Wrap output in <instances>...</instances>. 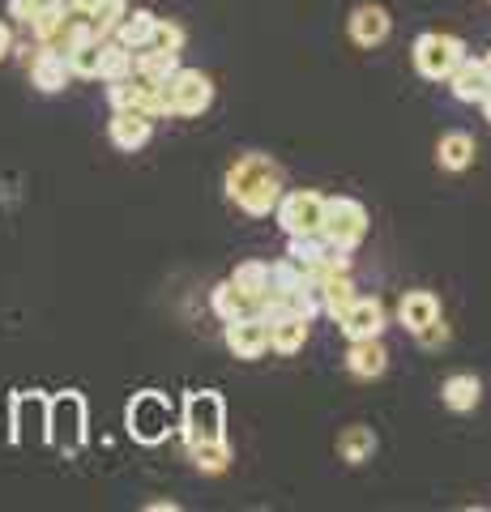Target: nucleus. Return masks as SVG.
I'll list each match as a JSON object with an SVG mask.
<instances>
[{
    "label": "nucleus",
    "mask_w": 491,
    "mask_h": 512,
    "mask_svg": "<svg viewBox=\"0 0 491 512\" xmlns=\"http://www.w3.org/2000/svg\"><path fill=\"white\" fill-rule=\"evenodd\" d=\"M436 163L445 171H466L474 163V137L470 133H445L436 141Z\"/></svg>",
    "instance_id": "25"
},
{
    "label": "nucleus",
    "mask_w": 491,
    "mask_h": 512,
    "mask_svg": "<svg viewBox=\"0 0 491 512\" xmlns=\"http://www.w3.org/2000/svg\"><path fill=\"white\" fill-rule=\"evenodd\" d=\"M150 133H154V120L137 116V111H116L112 124H107V137H112V146L124 150V154H133V150L146 146Z\"/></svg>",
    "instance_id": "18"
},
{
    "label": "nucleus",
    "mask_w": 491,
    "mask_h": 512,
    "mask_svg": "<svg viewBox=\"0 0 491 512\" xmlns=\"http://www.w3.org/2000/svg\"><path fill=\"white\" fill-rule=\"evenodd\" d=\"M231 286L235 291H244L252 299V308L261 312V299L269 295V265L265 261H240L231 274Z\"/></svg>",
    "instance_id": "23"
},
{
    "label": "nucleus",
    "mask_w": 491,
    "mask_h": 512,
    "mask_svg": "<svg viewBox=\"0 0 491 512\" xmlns=\"http://www.w3.org/2000/svg\"><path fill=\"white\" fill-rule=\"evenodd\" d=\"M269 320V350H278V355H295V350H304L308 342V316L299 312H274L265 316Z\"/></svg>",
    "instance_id": "14"
},
{
    "label": "nucleus",
    "mask_w": 491,
    "mask_h": 512,
    "mask_svg": "<svg viewBox=\"0 0 491 512\" xmlns=\"http://www.w3.org/2000/svg\"><path fill=\"white\" fill-rule=\"evenodd\" d=\"M483 60H487V69H491V52H487V56H483Z\"/></svg>",
    "instance_id": "36"
},
{
    "label": "nucleus",
    "mask_w": 491,
    "mask_h": 512,
    "mask_svg": "<svg viewBox=\"0 0 491 512\" xmlns=\"http://www.w3.org/2000/svg\"><path fill=\"white\" fill-rule=\"evenodd\" d=\"M154 26H158V18L150 9H133V13H124L120 18V26H116V43H124L129 52H141V47H150V39H154Z\"/></svg>",
    "instance_id": "22"
},
{
    "label": "nucleus",
    "mask_w": 491,
    "mask_h": 512,
    "mask_svg": "<svg viewBox=\"0 0 491 512\" xmlns=\"http://www.w3.org/2000/svg\"><path fill=\"white\" fill-rule=\"evenodd\" d=\"M188 453H193L197 470L205 474H223L231 466V444L227 440H214V444H188Z\"/></svg>",
    "instance_id": "30"
},
{
    "label": "nucleus",
    "mask_w": 491,
    "mask_h": 512,
    "mask_svg": "<svg viewBox=\"0 0 491 512\" xmlns=\"http://www.w3.org/2000/svg\"><path fill=\"white\" fill-rule=\"evenodd\" d=\"M321 235L342 252H355L368 239V210L355 197H325V222Z\"/></svg>",
    "instance_id": "7"
},
{
    "label": "nucleus",
    "mask_w": 491,
    "mask_h": 512,
    "mask_svg": "<svg viewBox=\"0 0 491 512\" xmlns=\"http://www.w3.org/2000/svg\"><path fill=\"white\" fill-rule=\"evenodd\" d=\"M479 107H483V120H491V94H487V99H483Z\"/></svg>",
    "instance_id": "35"
},
{
    "label": "nucleus",
    "mask_w": 491,
    "mask_h": 512,
    "mask_svg": "<svg viewBox=\"0 0 491 512\" xmlns=\"http://www.w3.org/2000/svg\"><path fill=\"white\" fill-rule=\"evenodd\" d=\"M449 86H453V94L462 103H483L487 94H491V69H487V60H462L457 69L449 73Z\"/></svg>",
    "instance_id": "15"
},
{
    "label": "nucleus",
    "mask_w": 491,
    "mask_h": 512,
    "mask_svg": "<svg viewBox=\"0 0 491 512\" xmlns=\"http://www.w3.org/2000/svg\"><path fill=\"white\" fill-rule=\"evenodd\" d=\"M312 286L321 291V312H329L334 320H338V316L355 303V282H351V274H334V278L312 282Z\"/></svg>",
    "instance_id": "26"
},
{
    "label": "nucleus",
    "mask_w": 491,
    "mask_h": 512,
    "mask_svg": "<svg viewBox=\"0 0 491 512\" xmlns=\"http://www.w3.org/2000/svg\"><path fill=\"white\" fill-rule=\"evenodd\" d=\"M47 444L65 448V453H82L86 444V397L82 393H56L47 397Z\"/></svg>",
    "instance_id": "3"
},
{
    "label": "nucleus",
    "mask_w": 491,
    "mask_h": 512,
    "mask_svg": "<svg viewBox=\"0 0 491 512\" xmlns=\"http://www.w3.org/2000/svg\"><path fill=\"white\" fill-rule=\"evenodd\" d=\"M210 303H214V312H218V320H223V325H227V320H235V316H252V312H257V308H252V299L231 286V278L214 286Z\"/></svg>",
    "instance_id": "27"
},
{
    "label": "nucleus",
    "mask_w": 491,
    "mask_h": 512,
    "mask_svg": "<svg viewBox=\"0 0 491 512\" xmlns=\"http://www.w3.org/2000/svg\"><path fill=\"white\" fill-rule=\"evenodd\" d=\"M69 69L73 77H99V56H103V39H82L69 47Z\"/></svg>",
    "instance_id": "29"
},
{
    "label": "nucleus",
    "mask_w": 491,
    "mask_h": 512,
    "mask_svg": "<svg viewBox=\"0 0 491 512\" xmlns=\"http://www.w3.org/2000/svg\"><path fill=\"white\" fill-rule=\"evenodd\" d=\"M26 431H35L39 440H47V397L43 393H13V402H9V436H13V444H22Z\"/></svg>",
    "instance_id": "11"
},
{
    "label": "nucleus",
    "mask_w": 491,
    "mask_h": 512,
    "mask_svg": "<svg viewBox=\"0 0 491 512\" xmlns=\"http://www.w3.org/2000/svg\"><path fill=\"white\" fill-rule=\"evenodd\" d=\"M47 5H52V0H9V18H18L22 26H30Z\"/></svg>",
    "instance_id": "32"
},
{
    "label": "nucleus",
    "mask_w": 491,
    "mask_h": 512,
    "mask_svg": "<svg viewBox=\"0 0 491 512\" xmlns=\"http://www.w3.org/2000/svg\"><path fill=\"white\" fill-rule=\"evenodd\" d=\"M227 197L248 218H269L282 197V167L269 154H240L227 167Z\"/></svg>",
    "instance_id": "1"
},
{
    "label": "nucleus",
    "mask_w": 491,
    "mask_h": 512,
    "mask_svg": "<svg viewBox=\"0 0 491 512\" xmlns=\"http://www.w3.org/2000/svg\"><path fill=\"white\" fill-rule=\"evenodd\" d=\"M69 56L65 52H56V47H39V56L30 60V82H35L43 94H60L69 86Z\"/></svg>",
    "instance_id": "13"
},
{
    "label": "nucleus",
    "mask_w": 491,
    "mask_h": 512,
    "mask_svg": "<svg viewBox=\"0 0 491 512\" xmlns=\"http://www.w3.org/2000/svg\"><path fill=\"white\" fill-rule=\"evenodd\" d=\"M410 56H415V69L427 77V82H449V73L466 60V43L457 35H440V30H432V35L415 39V52Z\"/></svg>",
    "instance_id": "8"
},
{
    "label": "nucleus",
    "mask_w": 491,
    "mask_h": 512,
    "mask_svg": "<svg viewBox=\"0 0 491 512\" xmlns=\"http://www.w3.org/2000/svg\"><path fill=\"white\" fill-rule=\"evenodd\" d=\"M389 30H393V18H389L385 5H355V9H351V39H355L359 47L385 43Z\"/></svg>",
    "instance_id": "16"
},
{
    "label": "nucleus",
    "mask_w": 491,
    "mask_h": 512,
    "mask_svg": "<svg viewBox=\"0 0 491 512\" xmlns=\"http://www.w3.org/2000/svg\"><path fill=\"white\" fill-rule=\"evenodd\" d=\"M9 47H13V30H9L5 22H0V60L9 56Z\"/></svg>",
    "instance_id": "34"
},
{
    "label": "nucleus",
    "mask_w": 491,
    "mask_h": 512,
    "mask_svg": "<svg viewBox=\"0 0 491 512\" xmlns=\"http://www.w3.org/2000/svg\"><path fill=\"white\" fill-rule=\"evenodd\" d=\"M274 218H278V227L287 231V239L291 235H316L325 222V197L321 192H308V188L282 192L278 205H274Z\"/></svg>",
    "instance_id": "9"
},
{
    "label": "nucleus",
    "mask_w": 491,
    "mask_h": 512,
    "mask_svg": "<svg viewBox=\"0 0 491 512\" xmlns=\"http://www.w3.org/2000/svg\"><path fill=\"white\" fill-rule=\"evenodd\" d=\"M124 427H129V436L137 444H163L171 431V397L158 389L137 393L129 410H124Z\"/></svg>",
    "instance_id": "6"
},
{
    "label": "nucleus",
    "mask_w": 491,
    "mask_h": 512,
    "mask_svg": "<svg viewBox=\"0 0 491 512\" xmlns=\"http://www.w3.org/2000/svg\"><path fill=\"white\" fill-rule=\"evenodd\" d=\"M180 431L188 444H214L227 440V402L214 389H197L184 397L180 410Z\"/></svg>",
    "instance_id": "2"
},
{
    "label": "nucleus",
    "mask_w": 491,
    "mask_h": 512,
    "mask_svg": "<svg viewBox=\"0 0 491 512\" xmlns=\"http://www.w3.org/2000/svg\"><path fill=\"white\" fill-rule=\"evenodd\" d=\"M436 316H440V299H436L432 291H406L402 303H398V320H402L410 333L427 329Z\"/></svg>",
    "instance_id": "19"
},
{
    "label": "nucleus",
    "mask_w": 491,
    "mask_h": 512,
    "mask_svg": "<svg viewBox=\"0 0 491 512\" xmlns=\"http://www.w3.org/2000/svg\"><path fill=\"white\" fill-rule=\"evenodd\" d=\"M372 453H376V431L372 427L355 423L338 436V457L346 461V466H363V461H372Z\"/></svg>",
    "instance_id": "24"
},
{
    "label": "nucleus",
    "mask_w": 491,
    "mask_h": 512,
    "mask_svg": "<svg viewBox=\"0 0 491 512\" xmlns=\"http://www.w3.org/2000/svg\"><path fill=\"white\" fill-rule=\"evenodd\" d=\"M163 82H167V77H163ZM163 82H158V77H146V73L129 69L120 82H107V99H112L116 111H137V116H146V120H158V116H167V107H163Z\"/></svg>",
    "instance_id": "5"
},
{
    "label": "nucleus",
    "mask_w": 491,
    "mask_h": 512,
    "mask_svg": "<svg viewBox=\"0 0 491 512\" xmlns=\"http://www.w3.org/2000/svg\"><path fill=\"white\" fill-rule=\"evenodd\" d=\"M150 47H158V52H180V47H184V30H180L176 22H163V18H158ZM141 52H146V47H141Z\"/></svg>",
    "instance_id": "31"
},
{
    "label": "nucleus",
    "mask_w": 491,
    "mask_h": 512,
    "mask_svg": "<svg viewBox=\"0 0 491 512\" xmlns=\"http://www.w3.org/2000/svg\"><path fill=\"white\" fill-rule=\"evenodd\" d=\"M227 350L235 359H261L269 350V320L261 312L227 320Z\"/></svg>",
    "instance_id": "10"
},
{
    "label": "nucleus",
    "mask_w": 491,
    "mask_h": 512,
    "mask_svg": "<svg viewBox=\"0 0 491 512\" xmlns=\"http://www.w3.org/2000/svg\"><path fill=\"white\" fill-rule=\"evenodd\" d=\"M338 325H342V333H346L351 342H359V338H380V333H385V303H380L376 295H355L351 308L338 316Z\"/></svg>",
    "instance_id": "12"
},
{
    "label": "nucleus",
    "mask_w": 491,
    "mask_h": 512,
    "mask_svg": "<svg viewBox=\"0 0 491 512\" xmlns=\"http://www.w3.org/2000/svg\"><path fill=\"white\" fill-rule=\"evenodd\" d=\"M479 397H483V384H479V376H470V372H457V376H449L445 384H440V402H445L449 410H457V414L474 410L479 406Z\"/></svg>",
    "instance_id": "21"
},
{
    "label": "nucleus",
    "mask_w": 491,
    "mask_h": 512,
    "mask_svg": "<svg viewBox=\"0 0 491 512\" xmlns=\"http://www.w3.org/2000/svg\"><path fill=\"white\" fill-rule=\"evenodd\" d=\"M385 367H389V350L380 346V338H359L346 350V372L355 380H376L385 376Z\"/></svg>",
    "instance_id": "17"
},
{
    "label": "nucleus",
    "mask_w": 491,
    "mask_h": 512,
    "mask_svg": "<svg viewBox=\"0 0 491 512\" xmlns=\"http://www.w3.org/2000/svg\"><path fill=\"white\" fill-rule=\"evenodd\" d=\"M415 338H419V346H445L449 342V329H445V320H432V325H427V329H419L415 333Z\"/></svg>",
    "instance_id": "33"
},
{
    "label": "nucleus",
    "mask_w": 491,
    "mask_h": 512,
    "mask_svg": "<svg viewBox=\"0 0 491 512\" xmlns=\"http://www.w3.org/2000/svg\"><path fill=\"white\" fill-rule=\"evenodd\" d=\"M133 69V52L116 39H103V56H99V77L103 82H120L124 73Z\"/></svg>",
    "instance_id": "28"
},
{
    "label": "nucleus",
    "mask_w": 491,
    "mask_h": 512,
    "mask_svg": "<svg viewBox=\"0 0 491 512\" xmlns=\"http://www.w3.org/2000/svg\"><path fill=\"white\" fill-rule=\"evenodd\" d=\"M77 13H86L99 39H112L120 18L129 13V0H77Z\"/></svg>",
    "instance_id": "20"
},
{
    "label": "nucleus",
    "mask_w": 491,
    "mask_h": 512,
    "mask_svg": "<svg viewBox=\"0 0 491 512\" xmlns=\"http://www.w3.org/2000/svg\"><path fill=\"white\" fill-rule=\"evenodd\" d=\"M210 103H214V82L201 69H184V64H180V69L163 82V107H167V116L193 120Z\"/></svg>",
    "instance_id": "4"
}]
</instances>
